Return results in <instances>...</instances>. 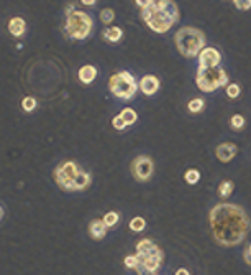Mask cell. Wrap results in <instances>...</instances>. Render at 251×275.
<instances>
[{"mask_svg":"<svg viewBox=\"0 0 251 275\" xmlns=\"http://www.w3.org/2000/svg\"><path fill=\"white\" fill-rule=\"evenodd\" d=\"M209 224L217 244L223 247H233L246 239L251 228V219L243 206L219 203L210 209Z\"/></svg>","mask_w":251,"mask_h":275,"instance_id":"6da1fadb","label":"cell"},{"mask_svg":"<svg viewBox=\"0 0 251 275\" xmlns=\"http://www.w3.org/2000/svg\"><path fill=\"white\" fill-rule=\"evenodd\" d=\"M141 20L155 33H166L179 22V8L172 0H148L141 8Z\"/></svg>","mask_w":251,"mask_h":275,"instance_id":"7a4b0ae2","label":"cell"},{"mask_svg":"<svg viewBox=\"0 0 251 275\" xmlns=\"http://www.w3.org/2000/svg\"><path fill=\"white\" fill-rule=\"evenodd\" d=\"M174 43L177 51L184 58H199L200 51L205 48V35L199 28L182 27L176 32Z\"/></svg>","mask_w":251,"mask_h":275,"instance_id":"3957f363","label":"cell"},{"mask_svg":"<svg viewBox=\"0 0 251 275\" xmlns=\"http://www.w3.org/2000/svg\"><path fill=\"white\" fill-rule=\"evenodd\" d=\"M94 22L86 12L76 10L74 7H67L66 23H64V33L71 40H86L92 33Z\"/></svg>","mask_w":251,"mask_h":275,"instance_id":"277c9868","label":"cell"},{"mask_svg":"<svg viewBox=\"0 0 251 275\" xmlns=\"http://www.w3.org/2000/svg\"><path fill=\"white\" fill-rule=\"evenodd\" d=\"M140 89L135 76L128 71H118L108 79V91L122 101H131Z\"/></svg>","mask_w":251,"mask_h":275,"instance_id":"5b68a950","label":"cell"},{"mask_svg":"<svg viewBox=\"0 0 251 275\" xmlns=\"http://www.w3.org/2000/svg\"><path fill=\"white\" fill-rule=\"evenodd\" d=\"M228 75L221 68H210V70H199L195 73V84L202 92H215L220 87H226L228 84Z\"/></svg>","mask_w":251,"mask_h":275,"instance_id":"8992f818","label":"cell"},{"mask_svg":"<svg viewBox=\"0 0 251 275\" xmlns=\"http://www.w3.org/2000/svg\"><path fill=\"white\" fill-rule=\"evenodd\" d=\"M81 173V166L76 161H63L59 163L53 171V178L56 185L64 191H74V181H76L77 175Z\"/></svg>","mask_w":251,"mask_h":275,"instance_id":"52a82bcc","label":"cell"},{"mask_svg":"<svg viewBox=\"0 0 251 275\" xmlns=\"http://www.w3.org/2000/svg\"><path fill=\"white\" fill-rule=\"evenodd\" d=\"M131 175L136 181H145L151 180L153 173H155V161H153L151 157L148 155H138L136 158H133L131 165H130Z\"/></svg>","mask_w":251,"mask_h":275,"instance_id":"ba28073f","label":"cell"},{"mask_svg":"<svg viewBox=\"0 0 251 275\" xmlns=\"http://www.w3.org/2000/svg\"><path fill=\"white\" fill-rule=\"evenodd\" d=\"M221 61L220 51L214 46H205L199 55V70H210V68H219Z\"/></svg>","mask_w":251,"mask_h":275,"instance_id":"9c48e42d","label":"cell"},{"mask_svg":"<svg viewBox=\"0 0 251 275\" xmlns=\"http://www.w3.org/2000/svg\"><path fill=\"white\" fill-rule=\"evenodd\" d=\"M162 262H164V252H157V254H153V255H146V257H141L140 259V272L146 274H156L157 270L161 269Z\"/></svg>","mask_w":251,"mask_h":275,"instance_id":"30bf717a","label":"cell"},{"mask_svg":"<svg viewBox=\"0 0 251 275\" xmlns=\"http://www.w3.org/2000/svg\"><path fill=\"white\" fill-rule=\"evenodd\" d=\"M236 152H238V147L235 144H231V142H225V144H220L215 149V155L221 163H228V161L235 158Z\"/></svg>","mask_w":251,"mask_h":275,"instance_id":"8fae6325","label":"cell"},{"mask_svg":"<svg viewBox=\"0 0 251 275\" xmlns=\"http://www.w3.org/2000/svg\"><path fill=\"white\" fill-rule=\"evenodd\" d=\"M138 86H140V89L145 96H155L159 91V79L155 75H146L141 78Z\"/></svg>","mask_w":251,"mask_h":275,"instance_id":"7c38bea8","label":"cell"},{"mask_svg":"<svg viewBox=\"0 0 251 275\" xmlns=\"http://www.w3.org/2000/svg\"><path fill=\"white\" fill-rule=\"evenodd\" d=\"M157 252H161V247L157 244L153 242L151 239H143V240H140V242L136 244V255H138V259L146 257V255L157 254Z\"/></svg>","mask_w":251,"mask_h":275,"instance_id":"4fadbf2b","label":"cell"},{"mask_svg":"<svg viewBox=\"0 0 251 275\" xmlns=\"http://www.w3.org/2000/svg\"><path fill=\"white\" fill-rule=\"evenodd\" d=\"M107 231L108 228L102 219H92L89 223V234H91V237L94 240H102L107 236Z\"/></svg>","mask_w":251,"mask_h":275,"instance_id":"5bb4252c","label":"cell"},{"mask_svg":"<svg viewBox=\"0 0 251 275\" xmlns=\"http://www.w3.org/2000/svg\"><path fill=\"white\" fill-rule=\"evenodd\" d=\"M97 78V68L92 65H84L81 70L77 71V79L82 82V84H91V82L95 81Z\"/></svg>","mask_w":251,"mask_h":275,"instance_id":"9a60e30c","label":"cell"},{"mask_svg":"<svg viewBox=\"0 0 251 275\" xmlns=\"http://www.w3.org/2000/svg\"><path fill=\"white\" fill-rule=\"evenodd\" d=\"M8 32H10V35H13L15 38L23 37L25 32H27V22H25L22 17H13L12 20L8 22Z\"/></svg>","mask_w":251,"mask_h":275,"instance_id":"2e32d148","label":"cell"},{"mask_svg":"<svg viewBox=\"0 0 251 275\" xmlns=\"http://www.w3.org/2000/svg\"><path fill=\"white\" fill-rule=\"evenodd\" d=\"M102 38L105 40L107 43H112V45H115L123 38V30L120 27H108L105 28V32H103Z\"/></svg>","mask_w":251,"mask_h":275,"instance_id":"e0dca14e","label":"cell"},{"mask_svg":"<svg viewBox=\"0 0 251 275\" xmlns=\"http://www.w3.org/2000/svg\"><path fill=\"white\" fill-rule=\"evenodd\" d=\"M233 190H235L233 181L225 180V181H221V183H220L219 190H217V195H219L220 199H228L231 196V193H233Z\"/></svg>","mask_w":251,"mask_h":275,"instance_id":"ac0fdd59","label":"cell"},{"mask_svg":"<svg viewBox=\"0 0 251 275\" xmlns=\"http://www.w3.org/2000/svg\"><path fill=\"white\" fill-rule=\"evenodd\" d=\"M187 109H189L190 114H199V112H202L205 109V101L202 99V97H195V99L189 101Z\"/></svg>","mask_w":251,"mask_h":275,"instance_id":"d6986e66","label":"cell"},{"mask_svg":"<svg viewBox=\"0 0 251 275\" xmlns=\"http://www.w3.org/2000/svg\"><path fill=\"white\" fill-rule=\"evenodd\" d=\"M102 221L105 223L108 229H112V228H115V226L118 224V221H120V214L115 213V211H108V213L103 214Z\"/></svg>","mask_w":251,"mask_h":275,"instance_id":"ffe728a7","label":"cell"},{"mask_svg":"<svg viewBox=\"0 0 251 275\" xmlns=\"http://www.w3.org/2000/svg\"><path fill=\"white\" fill-rule=\"evenodd\" d=\"M120 117L123 120H125L126 125H133L135 122L138 120V114L133 109H130V107H126V109H123L120 112Z\"/></svg>","mask_w":251,"mask_h":275,"instance_id":"44dd1931","label":"cell"},{"mask_svg":"<svg viewBox=\"0 0 251 275\" xmlns=\"http://www.w3.org/2000/svg\"><path fill=\"white\" fill-rule=\"evenodd\" d=\"M146 228V221L141 218V216H136V218H133L130 221V229L133 233H141L143 229Z\"/></svg>","mask_w":251,"mask_h":275,"instance_id":"7402d4cb","label":"cell"},{"mask_svg":"<svg viewBox=\"0 0 251 275\" xmlns=\"http://www.w3.org/2000/svg\"><path fill=\"white\" fill-rule=\"evenodd\" d=\"M123 264H125L126 269H135V270H138V272H140V259H138L136 254L126 255V257L123 259Z\"/></svg>","mask_w":251,"mask_h":275,"instance_id":"603a6c76","label":"cell"},{"mask_svg":"<svg viewBox=\"0 0 251 275\" xmlns=\"http://www.w3.org/2000/svg\"><path fill=\"white\" fill-rule=\"evenodd\" d=\"M184 178L189 185H195V183H199V180H200V171L195 168H189L184 173Z\"/></svg>","mask_w":251,"mask_h":275,"instance_id":"cb8c5ba5","label":"cell"},{"mask_svg":"<svg viewBox=\"0 0 251 275\" xmlns=\"http://www.w3.org/2000/svg\"><path fill=\"white\" fill-rule=\"evenodd\" d=\"M245 124H246V120H245V117L241 116V114H235L230 119V127L233 130H241L245 127Z\"/></svg>","mask_w":251,"mask_h":275,"instance_id":"d4e9b609","label":"cell"},{"mask_svg":"<svg viewBox=\"0 0 251 275\" xmlns=\"http://www.w3.org/2000/svg\"><path fill=\"white\" fill-rule=\"evenodd\" d=\"M100 20H102V23H105V25L112 23L113 20H115V10H113V8H103V10L100 12Z\"/></svg>","mask_w":251,"mask_h":275,"instance_id":"484cf974","label":"cell"},{"mask_svg":"<svg viewBox=\"0 0 251 275\" xmlns=\"http://www.w3.org/2000/svg\"><path fill=\"white\" fill-rule=\"evenodd\" d=\"M22 109L25 112H31L36 109V99L31 96H28V97H25V99L22 101Z\"/></svg>","mask_w":251,"mask_h":275,"instance_id":"4316f807","label":"cell"},{"mask_svg":"<svg viewBox=\"0 0 251 275\" xmlns=\"http://www.w3.org/2000/svg\"><path fill=\"white\" fill-rule=\"evenodd\" d=\"M241 92V87L236 84V82H230L228 86H226V96L230 97V99H236V97L240 96Z\"/></svg>","mask_w":251,"mask_h":275,"instance_id":"83f0119b","label":"cell"},{"mask_svg":"<svg viewBox=\"0 0 251 275\" xmlns=\"http://www.w3.org/2000/svg\"><path fill=\"white\" fill-rule=\"evenodd\" d=\"M233 5L238 8V10H250L251 0H233Z\"/></svg>","mask_w":251,"mask_h":275,"instance_id":"f1b7e54d","label":"cell"},{"mask_svg":"<svg viewBox=\"0 0 251 275\" xmlns=\"http://www.w3.org/2000/svg\"><path fill=\"white\" fill-rule=\"evenodd\" d=\"M112 125H113V129H115V130H123V129L126 127L125 120H123L120 116H115V117H113V119H112Z\"/></svg>","mask_w":251,"mask_h":275,"instance_id":"f546056e","label":"cell"},{"mask_svg":"<svg viewBox=\"0 0 251 275\" xmlns=\"http://www.w3.org/2000/svg\"><path fill=\"white\" fill-rule=\"evenodd\" d=\"M243 259H245V262L251 267V244L246 245V249H245V252H243Z\"/></svg>","mask_w":251,"mask_h":275,"instance_id":"4dcf8cb0","label":"cell"},{"mask_svg":"<svg viewBox=\"0 0 251 275\" xmlns=\"http://www.w3.org/2000/svg\"><path fill=\"white\" fill-rule=\"evenodd\" d=\"M81 3H82V5H95L97 2H95V0H82Z\"/></svg>","mask_w":251,"mask_h":275,"instance_id":"1f68e13d","label":"cell"},{"mask_svg":"<svg viewBox=\"0 0 251 275\" xmlns=\"http://www.w3.org/2000/svg\"><path fill=\"white\" fill-rule=\"evenodd\" d=\"M176 275H190V274H189V270H186V269H179V270H177V272H176Z\"/></svg>","mask_w":251,"mask_h":275,"instance_id":"d6a6232c","label":"cell"},{"mask_svg":"<svg viewBox=\"0 0 251 275\" xmlns=\"http://www.w3.org/2000/svg\"><path fill=\"white\" fill-rule=\"evenodd\" d=\"M3 216H5V211H3V208H2V206H0V221L3 219Z\"/></svg>","mask_w":251,"mask_h":275,"instance_id":"836d02e7","label":"cell"}]
</instances>
